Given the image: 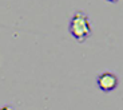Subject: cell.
Masks as SVG:
<instances>
[{
    "label": "cell",
    "instance_id": "6da1fadb",
    "mask_svg": "<svg viewBox=\"0 0 123 110\" xmlns=\"http://www.w3.org/2000/svg\"><path fill=\"white\" fill-rule=\"evenodd\" d=\"M68 31L76 42H84L92 34V26L90 18L84 11H76L72 14L68 23Z\"/></svg>",
    "mask_w": 123,
    "mask_h": 110
},
{
    "label": "cell",
    "instance_id": "7a4b0ae2",
    "mask_svg": "<svg viewBox=\"0 0 123 110\" xmlns=\"http://www.w3.org/2000/svg\"><path fill=\"white\" fill-rule=\"evenodd\" d=\"M119 79L114 73L111 71H103L96 76V85L98 87L105 93H110L118 87Z\"/></svg>",
    "mask_w": 123,
    "mask_h": 110
},
{
    "label": "cell",
    "instance_id": "3957f363",
    "mask_svg": "<svg viewBox=\"0 0 123 110\" xmlns=\"http://www.w3.org/2000/svg\"><path fill=\"white\" fill-rule=\"evenodd\" d=\"M0 110H15L12 106H9V105H6V106H1L0 107Z\"/></svg>",
    "mask_w": 123,
    "mask_h": 110
}]
</instances>
